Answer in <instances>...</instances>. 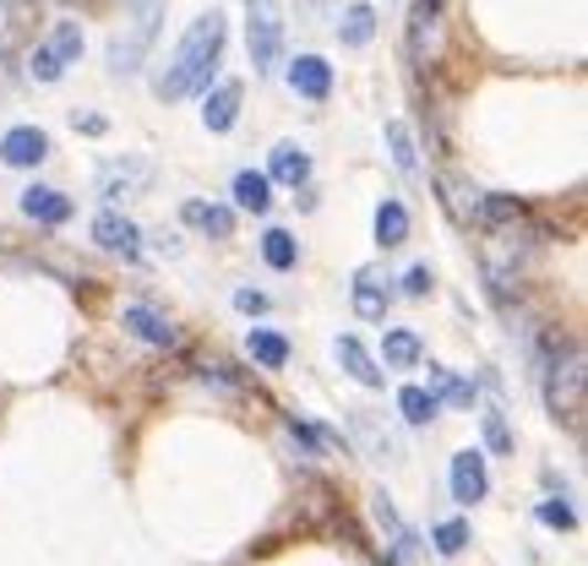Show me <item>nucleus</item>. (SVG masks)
<instances>
[{"label":"nucleus","instance_id":"obj_6","mask_svg":"<svg viewBox=\"0 0 588 566\" xmlns=\"http://www.w3.org/2000/svg\"><path fill=\"white\" fill-rule=\"evenodd\" d=\"M50 158V136L39 126H11L0 136V164H11V169H39Z\"/></svg>","mask_w":588,"mask_h":566},{"label":"nucleus","instance_id":"obj_26","mask_svg":"<svg viewBox=\"0 0 588 566\" xmlns=\"http://www.w3.org/2000/svg\"><path fill=\"white\" fill-rule=\"evenodd\" d=\"M261 261L278 267V272H289V267L300 261V240H295L289 229H267V235H261Z\"/></svg>","mask_w":588,"mask_h":566},{"label":"nucleus","instance_id":"obj_33","mask_svg":"<svg viewBox=\"0 0 588 566\" xmlns=\"http://www.w3.org/2000/svg\"><path fill=\"white\" fill-rule=\"evenodd\" d=\"M485 441H491V452H502V457L513 452V431H507V414H502L496 403L485 409Z\"/></svg>","mask_w":588,"mask_h":566},{"label":"nucleus","instance_id":"obj_23","mask_svg":"<svg viewBox=\"0 0 588 566\" xmlns=\"http://www.w3.org/2000/svg\"><path fill=\"white\" fill-rule=\"evenodd\" d=\"M235 207L267 213V207H272V181H267L261 169H240V175H235Z\"/></svg>","mask_w":588,"mask_h":566},{"label":"nucleus","instance_id":"obj_5","mask_svg":"<svg viewBox=\"0 0 588 566\" xmlns=\"http://www.w3.org/2000/svg\"><path fill=\"white\" fill-rule=\"evenodd\" d=\"M371 512H376V523H382V534H388L392 566H414V562H420V534H414V528H409V523L392 512V502L382 496V491L371 496Z\"/></svg>","mask_w":588,"mask_h":566},{"label":"nucleus","instance_id":"obj_9","mask_svg":"<svg viewBox=\"0 0 588 566\" xmlns=\"http://www.w3.org/2000/svg\"><path fill=\"white\" fill-rule=\"evenodd\" d=\"M71 196L55 186H28L22 191V218H33V224H44V229H61V224H71Z\"/></svg>","mask_w":588,"mask_h":566},{"label":"nucleus","instance_id":"obj_17","mask_svg":"<svg viewBox=\"0 0 588 566\" xmlns=\"http://www.w3.org/2000/svg\"><path fill=\"white\" fill-rule=\"evenodd\" d=\"M180 218L196 224L207 240H229V235H235V213H229V207H213V202H186Z\"/></svg>","mask_w":588,"mask_h":566},{"label":"nucleus","instance_id":"obj_39","mask_svg":"<svg viewBox=\"0 0 588 566\" xmlns=\"http://www.w3.org/2000/svg\"><path fill=\"white\" fill-rule=\"evenodd\" d=\"M0 55H11V0H0Z\"/></svg>","mask_w":588,"mask_h":566},{"label":"nucleus","instance_id":"obj_38","mask_svg":"<svg viewBox=\"0 0 588 566\" xmlns=\"http://www.w3.org/2000/svg\"><path fill=\"white\" fill-rule=\"evenodd\" d=\"M235 306L246 316H261L267 311V295H261V289H235Z\"/></svg>","mask_w":588,"mask_h":566},{"label":"nucleus","instance_id":"obj_30","mask_svg":"<svg viewBox=\"0 0 588 566\" xmlns=\"http://www.w3.org/2000/svg\"><path fill=\"white\" fill-rule=\"evenodd\" d=\"M388 153H392V164H398L403 175H414V169H420L414 136H409V126H403V121H388Z\"/></svg>","mask_w":588,"mask_h":566},{"label":"nucleus","instance_id":"obj_16","mask_svg":"<svg viewBox=\"0 0 588 566\" xmlns=\"http://www.w3.org/2000/svg\"><path fill=\"white\" fill-rule=\"evenodd\" d=\"M349 431H354V441L365 446V457L392 463V452H398V446H392V436L376 425V414H371V409H349Z\"/></svg>","mask_w":588,"mask_h":566},{"label":"nucleus","instance_id":"obj_3","mask_svg":"<svg viewBox=\"0 0 588 566\" xmlns=\"http://www.w3.org/2000/svg\"><path fill=\"white\" fill-rule=\"evenodd\" d=\"M246 50H251L257 76L278 71V61H283V11H278V0H251L246 6Z\"/></svg>","mask_w":588,"mask_h":566},{"label":"nucleus","instance_id":"obj_4","mask_svg":"<svg viewBox=\"0 0 588 566\" xmlns=\"http://www.w3.org/2000/svg\"><path fill=\"white\" fill-rule=\"evenodd\" d=\"M147 186H153V158H142V153H126V158L99 164V196H104V202L142 196Z\"/></svg>","mask_w":588,"mask_h":566},{"label":"nucleus","instance_id":"obj_11","mask_svg":"<svg viewBox=\"0 0 588 566\" xmlns=\"http://www.w3.org/2000/svg\"><path fill=\"white\" fill-rule=\"evenodd\" d=\"M267 181L300 191L306 181H311V153H306L300 142H278V147L267 153Z\"/></svg>","mask_w":588,"mask_h":566},{"label":"nucleus","instance_id":"obj_8","mask_svg":"<svg viewBox=\"0 0 588 566\" xmlns=\"http://www.w3.org/2000/svg\"><path fill=\"white\" fill-rule=\"evenodd\" d=\"M121 327H126L131 338L153 343V349H175V343H180V327L164 311H153V306H126V311H121Z\"/></svg>","mask_w":588,"mask_h":566},{"label":"nucleus","instance_id":"obj_22","mask_svg":"<svg viewBox=\"0 0 588 566\" xmlns=\"http://www.w3.org/2000/svg\"><path fill=\"white\" fill-rule=\"evenodd\" d=\"M403 240H409V207H403L398 196H388V202L376 207V246L392 251V246H403Z\"/></svg>","mask_w":588,"mask_h":566},{"label":"nucleus","instance_id":"obj_10","mask_svg":"<svg viewBox=\"0 0 588 566\" xmlns=\"http://www.w3.org/2000/svg\"><path fill=\"white\" fill-rule=\"evenodd\" d=\"M93 240L104 246V251H121V256H142V229L131 224L126 213H115V207H104L99 218H93Z\"/></svg>","mask_w":588,"mask_h":566},{"label":"nucleus","instance_id":"obj_7","mask_svg":"<svg viewBox=\"0 0 588 566\" xmlns=\"http://www.w3.org/2000/svg\"><path fill=\"white\" fill-rule=\"evenodd\" d=\"M485 491H491L485 452H479V446H463V452L453 457V502L457 506H474V502H485Z\"/></svg>","mask_w":588,"mask_h":566},{"label":"nucleus","instance_id":"obj_1","mask_svg":"<svg viewBox=\"0 0 588 566\" xmlns=\"http://www.w3.org/2000/svg\"><path fill=\"white\" fill-rule=\"evenodd\" d=\"M224 44H229V22H224V11H202L192 28H186L175 61L164 65V76L153 82L158 99L175 104V99L207 93V88H213V71H218V61H224Z\"/></svg>","mask_w":588,"mask_h":566},{"label":"nucleus","instance_id":"obj_34","mask_svg":"<svg viewBox=\"0 0 588 566\" xmlns=\"http://www.w3.org/2000/svg\"><path fill=\"white\" fill-rule=\"evenodd\" d=\"M539 523H550V528L567 534V528H578V512L561 502V496H550V502H539Z\"/></svg>","mask_w":588,"mask_h":566},{"label":"nucleus","instance_id":"obj_25","mask_svg":"<svg viewBox=\"0 0 588 566\" xmlns=\"http://www.w3.org/2000/svg\"><path fill=\"white\" fill-rule=\"evenodd\" d=\"M436 191H442V202H447L453 224H474V213H479V191H468L463 181H453V175H442Z\"/></svg>","mask_w":588,"mask_h":566},{"label":"nucleus","instance_id":"obj_21","mask_svg":"<svg viewBox=\"0 0 588 566\" xmlns=\"http://www.w3.org/2000/svg\"><path fill=\"white\" fill-rule=\"evenodd\" d=\"M246 354L257 360L261 371H283V366H289V338H278V332H267V327H251Z\"/></svg>","mask_w":588,"mask_h":566},{"label":"nucleus","instance_id":"obj_32","mask_svg":"<svg viewBox=\"0 0 588 566\" xmlns=\"http://www.w3.org/2000/svg\"><path fill=\"white\" fill-rule=\"evenodd\" d=\"M28 76L50 88V82H61V76H65V65L50 55V44H39V50H28Z\"/></svg>","mask_w":588,"mask_h":566},{"label":"nucleus","instance_id":"obj_15","mask_svg":"<svg viewBox=\"0 0 588 566\" xmlns=\"http://www.w3.org/2000/svg\"><path fill=\"white\" fill-rule=\"evenodd\" d=\"M382 360H388V371H414V366L425 360L420 332H409V327H388V332H382Z\"/></svg>","mask_w":588,"mask_h":566},{"label":"nucleus","instance_id":"obj_37","mask_svg":"<svg viewBox=\"0 0 588 566\" xmlns=\"http://www.w3.org/2000/svg\"><path fill=\"white\" fill-rule=\"evenodd\" d=\"M71 131H82V136H104L110 121H104V115H93V110H71Z\"/></svg>","mask_w":588,"mask_h":566},{"label":"nucleus","instance_id":"obj_29","mask_svg":"<svg viewBox=\"0 0 588 566\" xmlns=\"http://www.w3.org/2000/svg\"><path fill=\"white\" fill-rule=\"evenodd\" d=\"M82 44H87V39H82V22H71V17L55 22V39H50V55H55V61L61 65L82 61Z\"/></svg>","mask_w":588,"mask_h":566},{"label":"nucleus","instance_id":"obj_36","mask_svg":"<svg viewBox=\"0 0 588 566\" xmlns=\"http://www.w3.org/2000/svg\"><path fill=\"white\" fill-rule=\"evenodd\" d=\"M289 441L300 446V457H317V452H322V441H317V431H311V425H300L295 414H289Z\"/></svg>","mask_w":588,"mask_h":566},{"label":"nucleus","instance_id":"obj_24","mask_svg":"<svg viewBox=\"0 0 588 566\" xmlns=\"http://www.w3.org/2000/svg\"><path fill=\"white\" fill-rule=\"evenodd\" d=\"M436 403H453V409H474V387L457 381L447 366H431V387H425Z\"/></svg>","mask_w":588,"mask_h":566},{"label":"nucleus","instance_id":"obj_28","mask_svg":"<svg viewBox=\"0 0 588 566\" xmlns=\"http://www.w3.org/2000/svg\"><path fill=\"white\" fill-rule=\"evenodd\" d=\"M436 409H442V403H436L425 387H403V392H398V414H403L409 425H431Z\"/></svg>","mask_w":588,"mask_h":566},{"label":"nucleus","instance_id":"obj_14","mask_svg":"<svg viewBox=\"0 0 588 566\" xmlns=\"http://www.w3.org/2000/svg\"><path fill=\"white\" fill-rule=\"evenodd\" d=\"M332 354H338V366L349 371V377L360 381V387H388V377H382V366L365 354V343L354 338V332H343L338 343H332Z\"/></svg>","mask_w":588,"mask_h":566},{"label":"nucleus","instance_id":"obj_27","mask_svg":"<svg viewBox=\"0 0 588 566\" xmlns=\"http://www.w3.org/2000/svg\"><path fill=\"white\" fill-rule=\"evenodd\" d=\"M485 229H507L523 218V202L518 196H479V213H474Z\"/></svg>","mask_w":588,"mask_h":566},{"label":"nucleus","instance_id":"obj_12","mask_svg":"<svg viewBox=\"0 0 588 566\" xmlns=\"http://www.w3.org/2000/svg\"><path fill=\"white\" fill-rule=\"evenodd\" d=\"M289 88L300 93V99H317L322 104L327 93H332V65L322 55H295L289 61Z\"/></svg>","mask_w":588,"mask_h":566},{"label":"nucleus","instance_id":"obj_2","mask_svg":"<svg viewBox=\"0 0 588 566\" xmlns=\"http://www.w3.org/2000/svg\"><path fill=\"white\" fill-rule=\"evenodd\" d=\"M158 17H164V0H136V6H131L126 28L110 39V71H115V76H136V71H142L153 39H158Z\"/></svg>","mask_w":588,"mask_h":566},{"label":"nucleus","instance_id":"obj_35","mask_svg":"<svg viewBox=\"0 0 588 566\" xmlns=\"http://www.w3.org/2000/svg\"><path fill=\"white\" fill-rule=\"evenodd\" d=\"M431 284H436V272H431V267H409V272H403V295H414V300H425V295H431Z\"/></svg>","mask_w":588,"mask_h":566},{"label":"nucleus","instance_id":"obj_13","mask_svg":"<svg viewBox=\"0 0 588 566\" xmlns=\"http://www.w3.org/2000/svg\"><path fill=\"white\" fill-rule=\"evenodd\" d=\"M240 99H246V88L240 82H218L213 93H207V110H202V126L207 131H235V121H240Z\"/></svg>","mask_w":588,"mask_h":566},{"label":"nucleus","instance_id":"obj_18","mask_svg":"<svg viewBox=\"0 0 588 566\" xmlns=\"http://www.w3.org/2000/svg\"><path fill=\"white\" fill-rule=\"evenodd\" d=\"M338 39L349 44V50H365L371 39H376V6H365V0H354L343 17H338Z\"/></svg>","mask_w":588,"mask_h":566},{"label":"nucleus","instance_id":"obj_31","mask_svg":"<svg viewBox=\"0 0 588 566\" xmlns=\"http://www.w3.org/2000/svg\"><path fill=\"white\" fill-rule=\"evenodd\" d=\"M436 556H463V545H468V523L463 517H447V523H436Z\"/></svg>","mask_w":588,"mask_h":566},{"label":"nucleus","instance_id":"obj_20","mask_svg":"<svg viewBox=\"0 0 588 566\" xmlns=\"http://www.w3.org/2000/svg\"><path fill=\"white\" fill-rule=\"evenodd\" d=\"M354 316H365V321H388V284H382L371 267L354 278Z\"/></svg>","mask_w":588,"mask_h":566},{"label":"nucleus","instance_id":"obj_19","mask_svg":"<svg viewBox=\"0 0 588 566\" xmlns=\"http://www.w3.org/2000/svg\"><path fill=\"white\" fill-rule=\"evenodd\" d=\"M436 17H442V0H414V11H409V61H425Z\"/></svg>","mask_w":588,"mask_h":566}]
</instances>
